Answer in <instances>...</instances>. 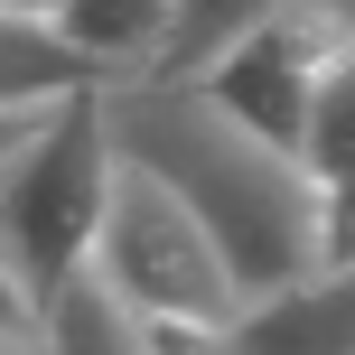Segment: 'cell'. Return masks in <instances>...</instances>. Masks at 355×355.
<instances>
[{
  "label": "cell",
  "instance_id": "obj_11",
  "mask_svg": "<svg viewBox=\"0 0 355 355\" xmlns=\"http://www.w3.org/2000/svg\"><path fill=\"white\" fill-rule=\"evenodd\" d=\"M37 122H47V103H0V168H10V150L28 141Z\"/></svg>",
  "mask_w": 355,
  "mask_h": 355
},
{
  "label": "cell",
  "instance_id": "obj_7",
  "mask_svg": "<svg viewBox=\"0 0 355 355\" xmlns=\"http://www.w3.org/2000/svg\"><path fill=\"white\" fill-rule=\"evenodd\" d=\"M56 28L122 85V75H150V66L168 56L178 0H56Z\"/></svg>",
  "mask_w": 355,
  "mask_h": 355
},
{
  "label": "cell",
  "instance_id": "obj_2",
  "mask_svg": "<svg viewBox=\"0 0 355 355\" xmlns=\"http://www.w3.org/2000/svg\"><path fill=\"white\" fill-rule=\"evenodd\" d=\"M103 187H112V131H103V85H94V94L47 103V122L0 168V252L37 309L85 271L94 225H103Z\"/></svg>",
  "mask_w": 355,
  "mask_h": 355
},
{
  "label": "cell",
  "instance_id": "obj_5",
  "mask_svg": "<svg viewBox=\"0 0 355 355\" xmlns=\"http://www.w3.org/2000/svg\"><path fill=\"white\" fill-rule=\"evenodd\" d=\"M225 355H355V262H318L225 318Z\"/></svg>",
  "mask_w": 355,
  "mask_h": 355
},
{
  "label": "cell",
  "instance_id": "obj_12",
  "mask_svg": "<svg viewBox=\"0 0 355 355\" xmlns=\"http://www.w3.org/2000/svg\"><path fill=\"white\" fill-rule=\"evenodd\" d=\"M0 355H56V346H47V318H28V327H0Z\"/></svg>",
  "mask_w": 355,
  "mask_h": 355
},
{
  "label": "cell",
  "instance_id": "obj_3",
  "mask_svg": "<svg viewBox=\"0 0 355 355\" xmlns=\"http://www.w3.org/2000/svg\"><path fill=\"white\" fill-rule=\"evenodd\" d=\"M85 271L131 318H234L243 309V290H234L215 234L187 215V196L122 150H112V187H103V225H94Z\"/></svg>",
  "mask_w": 355,
  "mask_h": 355
},
{
  "label": "cell",
  "instance_id": "obj_8",
  "mask_svg": "<svg viewBox=\"0 0 355 355\" xmlns=\"http://www.w3.org/2000/svg\"><path fill=\"white\" fill-rule=\"evenodd\" d=\"M37 318H47V346H56V355H150L141 318H131V309L112 300V290L94 281V271H75V281L56 290V300L37 309Z\"/></svg>",
  "mask_w": 355,
  "mask_h": 355
},
{
  "label": "cell",
  "instance_id": "obj_13",
  "mask_svg": "<svg viewBox=\"0 0 355 355\" xmlns=\"http://www.w3.org/2000/svg\"><path fill=\"white\" fill-rule=\"evenodd\" d=\"M0 10H19V19H56V0H0Z\"/></svg>",
  "mask_w": 355,
  "mask_h": 355
},
{
  "label": "cell",
  "instance_id": "obj_10",
  "mask_svg": "<svg viewBox=\"0 0 355 355\" xmlns=\"http://www.w3.org/2000/svg\"><path fill=\"white\" fill-rule=\"evenodd\" d=\"M37 318V300H28V281L10 271V252H0V327H28Z\"/></svg>",
  "mask_w": 355,
  "mask_h": 355
},
{
  "label": "cell",
  "instance_id": "obj_4",
  "mask_svg": "<svg viewBox=\"0 0 355 355\" xmlns=\"http://www.w3.org/2000/svg\"><path fill=\"white\" fill-rule=\"evenodd\" d=\"M346 56H355V0H281V10H262L243 37H225L187 85H206L215 103H225L234 122H252L262 141L300 150L309 112H318L327 75H337Z\"/></svg>",
  "mask_w": 355,
  "mask_h": 355
},
{
  "label": "cell",
  "instance_id": "obj_6",
  "mask_svg": "<svg viewBox=\"0 0 355 355\" xmlns=\"http://www.w3.org/2000/svg\"><path fill=\"white\" fill-rule=\"evenodd\" d=\"M94 85H112V75L94 66L56 19L0 10V103H66V94H94Z\"/></svg>",
  "mask_w": 355,
  "mask_h": 355
},
{
  "label": "cell",
  "instance_id": "obj_9",
  "mask_svg": "<svg viewBox=\"0 0 355 355\" xmlns=\"http://www.w3.org/2000/svg\"><path fill=\"white\" fill-rule=\"evenodd\" d=\"M262 10H281V0H178V28H168V56L150 75H196L225 37H243Z\"/></svg>",
  "mask_w": 355,
  "mask_h": 355
},
{
  "label": "cell",
  "instance_id": "obj_1",
  "mask_svg": "<svg viewBox=\"0 0 355 355\" xmlns=\"http://www.w3.org/2000/svg\"><path fill=\"white\" fill-rule=\"evenodd\" d=\"M103 131H112L122 159H141L150 178H168L187 196V215L215 234L243 300L318 271V187H309L300 150L234 122L206 85H187V75H122V85H103Z\"/></svg>",
  "mask_w": 355,
  "mask_h": 355
}]
</instances>
